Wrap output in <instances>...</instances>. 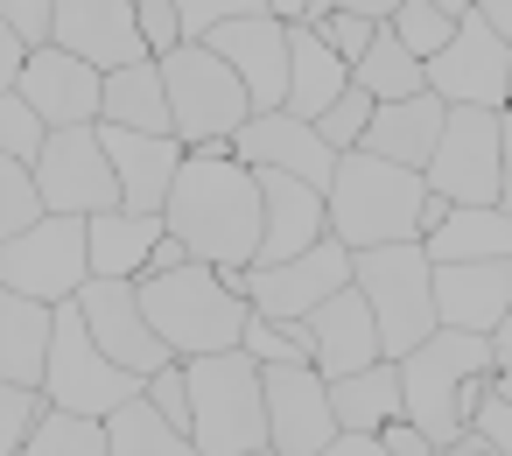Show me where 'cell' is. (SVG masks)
I'll list each match as a JSON object with an SVG mask.
<instances>
[{"label": "cell", "mask_w": 512, "mask_h": 456, "mask_svg": "<svg viewBox=\"0 0 512 456\" xmlns=\"http://www.w3.org/2000/svg\"><path fill=\"white\" fill-rule=\"evenodd\" d=\"M162 225L190 246V260L253 267V246H260V176H253V162H239L232 141L183 148V169L169 183Z\"/></svg>", "instance_id": "cell-1"}, {"label": "cell", "mask_w": 512, "mask_h": 456, "mask_svg": "<svg viewBox=\"0 0 512 456\" xmlns=\"http://www.w3.org/2000/svg\"><path fill=\"white\" fill-rule=\"evenodd\" d=\"M141 281V309L148 330L169 344V358H197V351H232L253 302H246V267H211V260H176V267H148Z\"/></svg>", "instance_id": "cell-2"}, {"label": "cell", "mask_w": 512, "mask_h": 456, "mask_svg": "<svg viewBox=\"0 0 512 456\" xmlns=\"http://www.w3.org/2000/svg\"><path fill=\"white\" fill-rule=\"evenodd\" d=\"M330 232L358 253V246H386V239H421L428 225V176L407 162H386L372 148H337L330 190H323Z\"/></svg>", "instance_id": "cell-3"}, {"label": "cell", "mask_w": 512, "mask_h": 456, "mask_svg": "<svg viewBox=\"0 0 512 456\" xmlns=\"http://www.w3.org/2000/svg\"><path fill=\"white\" fill-rule=\"evenodd\" d=\"M400 365V414L428 428L435 449H449V435L463 428V386L477 372H491V337L484 330H456V323H435L414 351L393 358Z\"/></svg>", "instance_id": "cell-4"}, {"label": "cell", "mask_w": 512, "mask_h": 456, "mask_svg": "<svg viewBox=\"0 0 512 456\" xmlns=\"http://www.w3.org/2000/svg\"><path fill=\"white\" fill-rule=\"evenodd\" d=\"M190 372V449L211 456H246L267 449V400H260V358L232 351H197L183 358Z\"/></svg>", "instance_id": "cell-5"}, {"label": "cell", "mask_w": 512, "mask_h": 456, "mask_svg": "<svg viewBox=\"0 0 512 456\" xmlns=\"http://www.w3.org/2000/svg\"><path fill=\"white\" fill-rule=\"evenodd\" d=\"M351 288L365 295L386 358L414 351V344L435 330V260L421 253V239L358 246V253H351Z\"/></svg>", "instance_id": "cell-6"}, {"label": "cell", "mask_w": 512, "mask_h": 456, "mask_svg": "<svg viewBox=\"0 0 512 456\" xmlns=\"http://www.w3.org/2000/svg\"><path fill=\"white\" fill-rule=\"evenodd\" d=\"M155 64H162V85H169V127H176L183 148H197V141H232V134L246 127L253 99H246L239 71H232L211 43H176V50H162Z\"/></svg>", "instance_id": "cell-7"}, {"label": "cell", "mask_w": 512, "mask_h": 456, "mask_svg": "<svg viewBox=\"0 0 512 456\" xmlns=\"http://www.w3.org/2000/svg\"><path fill=\"white\" fill-rule=\"evenodd\" d=\"M148 372L120 365L113 351H99V337L85 330L78 302L64 295L57 302V323H50V358H43V400L57 407H78V414H113L127 393H141Z\"/></svg>", "instance_id": "cell-8"}, {"label": "cell", "mask_w": 512, "mask_h": 456, "mask_svg": "<svg viewBox=\"0 0 512 456\" xmlns=\"http://www.w3.org/2000/svg\"><path fill=\"white\" fill-rule=\"evenodd\" d=\"M85 274H92V253H85V218L78 211H43L22 232L0 239V281L36 295V302L78 295Z\"/></svg>", "instance_id": "cell-9"}, {"label": "cell", "mask_w": 512, "mask_h": 456, "mask_svg": "<svg viewBox=\"0 0 512 456\" xmlns=\"http://www.w3.org/2000/svg\"><path fill=\"white\" fill-rule=\"evenodd\" d=\"M421 71H428V92L442 106H505L512 99V43L477 8L456 15L449 43L435 57H421Z\"/></svg>", "instance_id": "cell-10"}, {"label": "cell", "mask_w": 512, "mask_h": 456, "mask_svg": "<svg viewBox=\"0 0 512 456\" xmlns=\"http://www.w3.org/2000/svg\"><path fill=\"white\" fill-rule=\"evenodd\" d=\"M29 169H36L43 211H78V218H92V211L120 204V183H113L99 120H85V127H43V148L29 155Z\"/></svg>", "instance_id": "cell-11"}, {"label": "cell", "mask_w": 512, "mask_h": 456, "mask_svg": "<svg viewBox=\"0 0 512 456\" xmlns=\"http://www.w3.org/2000/svg\"><path fill=\"white\" fill-rule=\"evenodd\" d=\"M421 176L442 204H498V106H449Z\"/></svg>", "instance_id": "cell-12"}, {"label": "cell", "mask_w": 512, "mask_h": 456, "mask_svg": "<svg viewBox=\"0 0 512 456\" xmlns=\"http://www.w3.org/2000/svg\"><path fill=\"white\" fill-rule=\"evenodd\" d=\"M260 400H267V449H281V456L330 449V435H337V414H330V379H323L309 358L260 365Z\"/></svg>", "instance_id": "cell-13"}, {"label": "cell", "mask_w": 512, "mask_h": 456, "mask_svg": "<svg viewBox=\"0 0 512 456\" xmlns=\"http://www.w3.org/2000/svg\"><path fill=\"white\" fill-rule=\"evenodd\" d=\"M351 281V246L337 232H323L316 246L288 253V260H253L246 267V302L260 316H309L323 295H337Z\"/></svg>", "instance_id": "cell-14"}, {"label": "cell", "mask_w": 512, "mask_h": 456, "mask_svg": "<svg viewBox=\"0 0 512 456\" xmlns=\"http://www.w3.org/2000/svg\"><path fill=\"white\" fill-rule=\"evenodd\" d=\"M71 302H78L85 330L99 337V351H113L120 365L155 372V365L169 358V344L148 330V309H141V281H134V274H85V288H78Z\"/></svg>", "instance_id": "cell-15"}, {"label": "cell", "mask_w": 512, "mask_h": 456, "mask_svg": "<svg viewBox=\"0 0 512 456\" xmlns=\"http://www.w3.org/2000/svg\"><path fill=\"white\" fill-rule=\"evenodd\" d=\"M204 43L239 71V85H246L253 113H267V106H281V99H288V22H281L274 8L218 22Z\"/></svg>", "instance_id": "cell-16"}, {"label": "cell", "mask_w": 512, "mask_h": 456, "mask_svg": "<svg viewBox=\"0 0 512 456\" xmlns=\"http://www.w3.org/2000/svg\"><path fill=\"white\" fill-rule=\"evenodd\" d=\"M232 155L253 162V169H288L316 190H330V169H337V148L316 134V120L288 113V106H267V113H246V127L232 134Z\"/></svg>", "instance_id": "cell-17"}, {"label": "cell", "mask_w": 512, "mask_h": 456, "mask_svg": "<svg viewBox=\"0 0 512 456\" xmlns=\"http://www.w3.org/2000/svg\"><path fill=\"white\" fill-rule=\"evenodd\" d=\"M99 85H106V71L85 64V57H71L64 43L29 50V64L15 78V92L36 106L43 127H85V120H99Z\"/></svg>", "instance_id": "cell-18"}, {"label": "cell", "mask_w": 512, "mask_h": 456, "mask_svg": "<svg viewBox=\"0 0 512 456\" xmlns=\"http://www.w3.org/2000/svg\"><path fill=\"white\" fill-rule=\"evenodd\" d=\"M99 141H106L120 204L127 211H162L169 204V183L183 169V141L176 134H141V127H113V120H99Z\"/></svg>", "instance_id": "cell-19"}, {"label": "cell", "mask_w": 512, "mask_h": 456, "mask_svg": "<svg viewBox=\"0 0 512 456\" xmlns=\"http://www.w3.org/2000/svg\"><path fill=\"white\" fill-rule=\"evenodd\" d=\"M260 176V246L253 260H288L302 246H316L330 232V211H323V190L288 176V169H253Z\"/></svg>", "instance_id": "cell-20"}, {"label": "cell", "mask_w": 512, "mask_h": 456, "mask_svg": "<svg viewBox=\"0 0 512 456\" xmlns=\"http://www.w3.org/2000/svg\"><path fill=\"white\" fill-rule=\"evenodd\" d=\"M57 43L99 71H120L134 57H148L134 0H57Z\"/></svg>", "instance_id": "cell-21"}, {"label": "cell", "mask_w": 512, "mask_h": 456, "mask_svg": "<svg viewBox=\"0 0 512 456\" xmlns=\"http://www.w3.org/2000/svg\"><path fill=\"white\" fill-rule=\"evenodd\" d=\"M309 365L323 372V379H337V372H358V365H372V358H386L379 351V323H372V309H365V295L344 281L337 295H323L309 316Z\"/></svg>", "instance_id": "cell-22"}, {"label": "cell", "mask_w": 512, "mask_h": 456, "mask_svg": "<svg viewBox=\"0 0 512 456\" xmlns=\"http://www.w3.org/2000/svg\"><path fill=\"white\" fill-rule=\"evenodd\" d=\"M421 253L428 260H512V211L505 204H442L428 190Z\"/></svg>", "instance_id": "cell-23"}, {"label": "cell", "mask_w": 512, "mask_h": 456, "mask_svg": "<svg viewBox=\"0 0 512 456\" xmlns=\"http://www.w3.org/2000/svg\"><path fill=\"white\" fill-rule=\"evenodd\" d=\"M505 295H512V260H435V323L491 337Z\"/></svg>", "instance_id": "cell-24"}, {"label": "cell", "mask_w": 512, "mask_h": 456, "mask_svg": "<svg viewBox=\"0 0 512 456\" xmlns=\"http://www.w3.org/2000/svg\"><path fill=\"white\" fill-rule=\"evenodd\" d=\"M442 99L421 85V92H407V99H372V120H365V141L358 148H372V155H386V162H407V169H421L428 155H435V134H442Z\"/></svg>", "instance_id": "cell-25"}, {"label": "cell", "mask_w": 512, "mask_h": 456, "mask_svg": "<svg viewBox=\"0 0 512 456\" xmlns=\"http://www.w3.org/2000/svg\"><path fill=\"white\" fill-rule=\"evenodd\" d=\"M50 323H57V302H36V295H22V288L0 281V379L43 386Z\"/></svg>", "instance_id": "cell-26"}, {"label": "cell", "mask_w": 512, "mask_h": 456, "mask_svg": "<svg viewBox=\"0 0 512 456\" xmlns=\"http://www.w3.org/2000/svg\"><path fill=\"white\" fill-rule=\"evenodd\" d=\"M351 85V64L316 36V22H288V113H302V120H316L337 92Z\"/></svg>", "instance_id": "cell-27"}, {"label": "cell", "mask_w": 512, "mask_h": 456, "mask_svg": "<svg viewBox=\"0 0 512 456\" xmlns=\"http://www.w3.org/2000/svg\"><path fill=\"white\" fill-rule=\"evenodd\" d=\"M162 239V211H127V204H106L85 218V253H92V274H141L148 253Z\"/></svg>", "instance_id": "cell-28"}, {"label": "cell", "mask_w": 512, "mask_h": 456, "mask_svg": "<svg viewBox=\"0 0 512 456\" xmlns=\"http://www.w3.org/2000/svg\"><path fill=\"white\" fill-rule=\"evenodd\" d=\"M99 120L141 127V134H176V127H169V85H162V64H155V57H134V64L106 71V85H99Z\"/></svg>", "instance_id": "cell-29"}, {"label": "cell", "mask_w": 512, "mask_h": 456, "mask_svg": "<svg viewBox=\"0 0 512 456\" xmlns=\"http://www.w3.org/2000/svg\"><path fill=\"white\" fill-rule=\"evenodd\" d=\"M330 414H337V428H372L379 435V421L400 414V365L372 358L358 372H337L330 379Z\"/></svg>", "instance_id": "cell-30"}, {"label": "cell", "mask_w": 512, "mask_h": 456, "mask_svg": "<svg viewBox=\"0 0 512 456\" xmlns=\"http://www.w3.org/2000/svg\"><path fill=\"white\" fill-rule=\"evenodd\" d=\"M106 442H113V456H190V428H176L148 393H127L106 414Z\"/></svg>", "instance_id": "cell-31"}, {"label": "cell", "mask_w": 512, "mask_h": 456, "mask_svg": "<svg viewBox=\"0 0 512 456\" xmlns=\"http://www.w3.org/2000/svg\"><path fill=\"white\" fill-rule=\"evenodd\" d=\"M351 85H365L372 99H407V92H421L428 85V71H421V57L379 22L372 29V43H365V57L351 64Z\"/></svg>", "instance_id": "cell-32"}, {"label": "cell", "mask_w": 512, "mask_h": 456, "mask_svg": "<svg viewBox=\"0 0 512 456\" xmlns=\"http://www.w3.org/2000/svg\"><path fill=\"white\" fill-rule=\"evenodd\" d=\"M22 449H36V456H113L106 414H78V407H57V400H43Z\"/></svg>", "instance_id": "cell-33"}, {"label": "cell", "mask_w": 512, "mask_h": 456, "mask_svg": "<svg viewBox=\"0 0 512 456\" xmlns=\"http://www.w3.org/2000/svg\"><path fill=\"white\" fill-rule=\"evenodd\" d=\"M239 351L246 358H260V365H281V358H309L316 344H309V323L302 316H246V330H239Z\"/></svg>", "instance_id": "cell-34"}, {"label": "cell", "mask_w": 512, "mask_h": 456, "mask_svg": "<svg viewBox=\"0 0 512 456\" xmlns=\"http://www.w3.org/2000/svg\"><path fill=\"white\" fill-rule=\"evenodd\" d=\"M386 29L414 50V57H435L442 43H449V29H456V15L442 8V0H393V15H386Z\"/></svg>", "instance_id": "cell-35"}, {"label": "cell", "mask_w": 512, "mask_h": 456, "mask_svg": "<svg viewBox=\"0 0 512 456\" xmlns=\"http://www.w3.org/2000/svg\"><path fill=\"white\" fill-rule=\"evenodd\" d=\"M29 218H43V197H36V169L22 155H0V239L22 232Z\"/></svg>", "instance_id": "cell-36"}, {"label": "cell", "mask_w": 512, "mask_h": 456, "mask_svg": "<svg viewBox=\"0 0 512 456\" xmlns=\"http://www.w3.org/2000/svg\"><path fill=\"white\" fill-rule=\"evenodd\" d=\"M365 120H372V92H365V85H344V92L316 113V134H323L330 148H358V141H365Z\"/></svg>", "instance_id": "cell-37"}, {"label": "cell", "mask_w": 512, "mask_h": 456, "mask_svg": "<svg viewBox=\"0 0 512 456\" xmlns=\"http://www.w3.org/2000/svg\"><path fill=\"white\" fill-rule=\"evenodd\" d=\"M43 414V386H22V379H0V456H15L29 442V421Z\"/></svg>", "instance_id": "cell-38"}, {"label": "cell", "mask_w": 512, "mask_h": 456, "mask_svg": "<svg viewBox=\"0 0 512 456\" xmlns=\"http://www.w3.org/2000/svg\"><path fill=\"white\" fill-rule=\"evenodd\" d=\"M43 148V120H36V106L22 99V92H0V155H36Z\"/></svg>", "instance_id": "cell-39"}, {"label": "cell", "mask_w": 512, "mask_h": 456, "mask_svg": "<svg viewBox=\"0 0 512 456\" xmlns=\"http://www.w3.org/2000/svg\"><path fill=\"white\" fill-rule=\"evenodd\" d=\"M372 29H379V22H372V15H358V8H323V15H316V36H323L344 64H358V57H365Z\"/></svg>", "instance_id": "cell-40"}, {"label": "cell", "mask_w": 512, "mask_h": 456, "mask_svg": "<svg viewBox=\"0 0 512 456\" xmlns=\"http://www.w3.org/2000/svg\"><path fill=\"white\" fill-rule=\"evenodd\" d=\"M141 393H148L176 428H190V372H183V358H162V365L141 379Z\"/></svg>", "instance_id": "cell-41"}, {"label": "cell", "mask_w": 512, "mask_h": 456, "mask_svg": "<svg viewBox=\"0 0 512 456\" xmlns=\"http://www.w3.org/2000/svg\"><path fill=\"white\" fill-rule=\"evenodd\" d=\"M0 29H15L29 50L57 43V0H0Z\"/></svg>", "instance_id": "cell-42"}, {"label": "cell", "mask_w": 512, "mask_h": 456, "mask_svg": "<svg viewBox=\"0 0 512 456\" xmlns=\"http://www.w3.org/2000/svg\"><path fill=\"white\" fill-rule=\"evenodd\" d=\"M267 0H176V15H183V43H204L218 22H232V15H260Z\"/></svg>", "instance_id": "cell-43"}, {"label": "cell", "mask_w": 512, "mask_h": 456, "mask_svg": "<svg viewBox=\"0 0 512 456\" xmlns=\"http://www.w3.org/2000/svg\"><path fill=\"white\" fill-rule=\"evenodd\" d=\"M134 22H141L148 57H162V50H176V43H183V15H176V0H134Z\"/></svg>", "instance_id": "cell-44"}, {"label": "cell", "mask_w": 512, "mask_h": 456, "mask_svg": "<svg viewBox=\"0 0 512 456\" xmlns=\"http://www.w3.org/2000/svg\"><path fill=\"white\" fill-rule=\"evenodd\" d=\"M379 449H386V456H428L435 442H428V428H421V421L393 414V421H379Z\"/></svg>", "instance_id": "cell-45"}, {"label": "cell", "mask_w": 512, "mask_h": 456, "mask_svg": "<svg viewBox=\"0 0 512 456\" xmlns=\"http://www.w3.org/2000/svg\"><path fill=\"white\" fill-rule=\"evenodd\" d=\"M470 421L491 435V449H512V400H498V393H484L477 407H470Z\"/></svg>", "instance_id": "cell-46"}, {"label": "cell", "mask_w": 512, "mask_h": 456, "mask_svg": "<svg viewBox=\"0 0 512 456\" xmlns=\"http://www.w3.org/2000/svg\"><path fill=\"white\" fill-rule=\"evenodd\" d=\"M22 64H29V43H22L15 29H0V92H15V78H22Z\"/></svg>", "instance_id": "cell-47"}, {"label": "cell", "mask_w": 512, "mask_h": 456, "mask_svg": "<svg viewBox=\"0 0 512 456\" xmlns=\"http://www.w3.org/2000/svg\"><path fill=\"white\" fill-rule=\"evenodd\" d=\"M498 204L512 211V113H498Z\"/></svg>", "instance_id": "cell-48"}, {"label": "cell", "mask_w": 512, "mask_h": 456, "mask_svg": "<svg viewBox=\"0 0 512 456\" xmlns=\"http://www.w3.org/2000/svg\"><path fill=\"white\" fill-rule=\"evenodd\" d=\"M330 456H379V435L372 428H337L330 435Z\"/></svg>", "instance_id": "cell-49"}, {"label": "cell", "mask_w": 512, "mask_h": 456, "mask_svg": "<svg viewBox=\"0 0 512 456\" xmlns=\"http://www.w3.org/2000/svg\"><path fill=\"white\" fill-rule=\"evenodd\" d=\"M491 365H512V295H505V316L491 323Z\"/></svg>", "instance_id": "cell-50"}, {"label": "cell", "mask_w": 512, "mask_h": 456, "mask_svg": "<svg viewBox=\"0 0 512 456\" xmlns=\"http://www.w3.org/2000/svg\"><path fill=\"white\" fill-rule=\"evenodd\" d=\"M470 8H477V15H484V22H491V29L512 43V0H470Z\"/></svg>", "instance_id": "cell-51"}, {"label": "cell", "mask_w": 512, "mask_h": 456, "mask_svg": "<svg viewBox=\"0 0 512 456\" xmlns=\"http://www.w3.org/2000/svg\"><path fill=\"white\" fill-rule=\"evenodd\" d=\"M337 8H358V15H372V22H386V15H393V0H337Z\"/></svg>", "instance_id": "cell-52"}, {"label": "cell", "mask_w": 512, "mask_h": 456, "mask_svg": "<svg viewBox=\"0 0 512 456\" xmlns=\"http://www.w3.org/2000/svg\"><path fill=\"white\" fill-rule=\"evenodd\" d=\"M484 393H498V400H512V365H491V379H484Z\"/></svg>", "instance_id": "cell-53"}, {"label": "cell", "mask_w": 512, "mask_h": 456, "mask_svg": "<svg viewBox=\"0 0 512 456\" xmlns=\"http://www.w3.org/2000/svg\"><path fill=\"white\" fill-rule=\"evenodd\" d=\"M267 8H274L281 22H302V15H309V0H267Z\"/></svg>", "instance_id": "cell-54"}, {"label": "cell", "mask_w": 512, "mask_h": 456, "mask_svg": "<svg viewBox=\"0 0 512 456\" xmlns=\"http://www.w3.org/2000/svg\"><path fill=\"white\" fill-rule=\"evenodd\" d=\"M498 113H512V99H505V106H498Z\"/></svg>", "instance_id": "cell-55"}]
</instances>
